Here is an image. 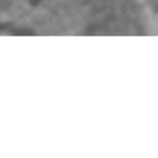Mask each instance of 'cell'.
<instances>
[]
</instances>
